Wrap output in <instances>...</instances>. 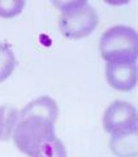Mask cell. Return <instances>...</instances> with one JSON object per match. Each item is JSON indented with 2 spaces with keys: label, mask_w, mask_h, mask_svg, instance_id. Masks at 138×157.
<instances>
[{
  "label": "cell",
  "mask_w": 138,
  "mask_h": 157,
  "mask_svg": "<svg viewBox=\"0 0 138 157\" xmlns=\"http://www.w3.org/2000/svg\"><path fill=\"white\" fill-rule=\"evenodd\" d=\"M16 67V58L11 47L0 42V82L5 81Z\"/></svg>",
  "instance_id": "10"
},
{
  "label": "cell",
  "mask_w": 138,
  "mask_h": 157,
  "mask_svg": "<svg viewBox=\"0 0 138 157\" xmlns=\"http://www.w3.org/2000/svg\"><path fill=\"white\" fill-rule=\"evenodd\" d=\"M24 7V0H0V16L4 18H12L21 13Z\"/></svg>",
  "instance_id": "11"
},
{
  "label": "cell",
  "mask_w": 138,
  "mask_h": 157,
  "mask_svg": "<svg viewBox=\"0 0 138 157\" xmlns=\"http://www.w3.org/2000/svg\"><path fill=\"white\" fill-rule=\"evenodd\" d=\"M111 149L117 157H137V131L112 135Z\"/></svg>",
  "instance_id": "7"
},
{
  "label": "cell",
  "mask_w": 138,
  "mask_h": 157,
  "mask_svg": "<svg viewBox=\"0 0 138 157\" xmlns=\"http://www.w3.org/2000/svg\"><path fill=\"white\" fill-rule=\"evenodd\" d=\"M106 78L113 89L129 92L137 85V60L113 59L106 64Z\"/></svg>",
  "instance_id": "5"
},
{
  "label": "cell",
  "mask_w": 138,
  "mask_h": 157,
  "mask_svg": "<svg viewBox=\"0 0 138 157\" xmlns=\"http://www.w3.org/2000/svg\"><path fill=\"white\" fill-rule=\"evenodd\" d=\"M20 111L14 106H0V141H7L12 137L13 130L18 122Z\"/></svg>",
  "instance_id": "8"
},
{
  "label": "cell",
  "mask_w": 138,
  "mask_h": 157,
  "mask_svg": "<svg viewBox=\"0 0 138 157\" xmlns=\"http://www.w3.org/2000/svg\"><path fill=\"white\" fill-rule=\"evenodd\" d=\"M99 51L106 62L113 59L137 60L138 36L133 28L116 25L103 33L99 42Z\"/></svg>",
  "instance_id": "2"
},
{
  "label": "cell",
  "mask_w": 138,
  "mask_h": 157,
  "mask_svg": "<svg viewBox=\"0 0 138 157\" xmlns=\"http://www.w3.org/2000/svg\"><path fill=\"white\" fill-rule=\"evenodd\" d=\"M67 148L56 135L48 137L29 157H67Z\"/></svg>",
  "instance_id": "9"
},
{
  "label": "cell",
  "mask_w": 138,
  "mask_h": 157,
  "mask_svg": "<svg viewBox=\"0 0 138 157\" xmlns=\"http://www.w3.org/2000/svg\"><path fill=\"white\" fill-rule=\"evenodd\" d=\"M20 114L39 117V118H43V119L50 121L51 123L55 124L57 115H59V106L53 98L48 96H42L37 98V100H33L31 102H29L20 111Z\"/></svg>",
  "instance_id": "6"
},
{
  "label": "cell",
  "mask_w": 138,
  "mask_h": 157,
  "mask_svg": "<svg viewBox=\"0 0 138 157\" xmlns=\"http://www.w3.org/2000/svg\"><path fill=\"white\" fill-rule=\"evenodd\" d=\"M60 8L59 28L64 37L69 39H81L95 30L98 26V13L85 0L82 2H60L53 3Z\"/></svg>",
  "instance_id": "1"
},
{
  "label": "cell",
  "mask_w": 138,
  "mask_h": 157,
  "mask_svg": "<svg viewBox=\"0 0 138 157\" xmlns=\"http://www.w3.org/2000/svg\"><path fill=\"white\" fill-rule=\"evenodd\" d=\"M138 115L137 109L129 102L115 101L106 109L103 115L104 131L111 135L126 134L137 131Z\"/></svg>",
  "instance_id": "4"
},
{
  "label": "cell",
  "mask_w": 138,
  "mask_h": 157,
  "mask_svg": "<svg viewBox=\"0 0 138 157\" xmlns=\"http://www.w3.org/2000/svg\"><path fill=\"white\" fill-rule=\"evenodd\" d=\"M53 135H56L55 128L50 121L34 115L20 114L12 136L17 148L26 156H30L43 141Z\"/></svg>",
  "instance_id": "3"
}]
</instances>
